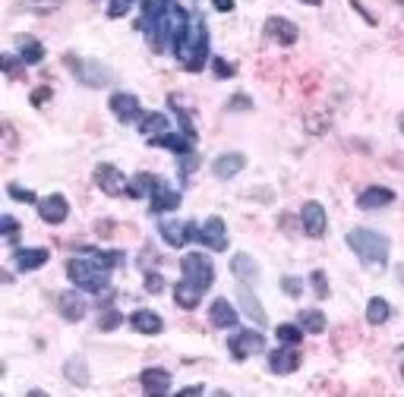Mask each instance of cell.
Here are the masks:
<instances>
[{
	"instance_id": "cell-1",
	"label": "cell",
	"mask_w": 404,
	"mask_h": 397,
	"mask_svg": "<svg viewBox=\"0 0 404 397\" xmlns=\"http://www.w3.org/2000/svg\"><path fill=\"white\" fill-rule=\"evenodd\" d=\"M174 57L187 73H200L209 60V28L200 13H193L187 35L180 38V44H174Z\"/></svg>"
},
{
	"instance_id": "cell-2",
	"label": "cell",
	"mask_w": 404,
	"mask_h": 397,
	"mask_svg": "<svg viewBox=\"0 0 404 397\" xmlns=\"http://www.w3.org/2000/svg\"><path fill=\"white\" fill-rule=\"evenodd\" d=\"M67 277L79 287V290H86V293H105L108 284H111V268L101 265L95 255L79 249L76 259L67 262Z\"/></svg>"
},
{
	"instance_id": "cell-3",
	"label": "cell",
	"mask_w": 404,
	"mask_h": 397,
	"mask_svg": "<svg viewBox=\"0 0 404 397\" xmlns=\"http://www.w3.org/2000/svg\"><path fill=\"white\" fill-rule=\"evenodd\" d=\"M348 246L357 253V259L363 265H370V268H385L388 262V237H382V233L370 231V227H354V231L348 233Z\"/></svg>"
},
{
	"instance_id": "cell-4",
	"label": "cell",
	"mask_w": 404,
	"mask_h": 397,
	"mask_svg": "<svg viewBox=\"0 0 404 397\" xmlns=\"http://www.w3.org/2000/svg\"><path fill=\"white\" fill-rule=\"evenodd\" d=\"M67 66L73 70V76L89 88H105L111 83V70L98 60H79L76 54H67Z\"/></svg>"
},
{
	"instance_id": "cell-5",
	"label": "cell",
	"mask_w": 404,
	"mask_h": 397,
	"mask_svg": "<svg viewBox=\"0 0 404 397\" xmlns=\"http://www.w3.org/2000/svg\"><path fill=\"white\" fill-rule=\"evenodd\" d=\"M266 350V337L259 334V331L253 328H244V331H234L231 341H227V353H231L237 363H244V359L256 356V353Z\"/></svg>"
},
{
	"instance_id": "cell-6",
	"label": "cell",
	"mask_w": 404,
	"mask_h": 397,
	"mask_svg": "<svg viewBox=\"0 0 404 397\" xmlns=\"http://www.w3.org/2000/svg\"><path fill=\"white\" fill-rule=\"evenodd\" d=\"M180 268H183V277L200 284L202 290H209V287L215 284V265H212V259H205L202 253H187L180 262Z\"/></svg>"
},
{
	"instance_id": "cell-7",
	"label": "cell",
	"mask_w": 404,
	"mask_h": 397,
	"mask_svg": "<svg viewBox=\"0 0 404 397\" xmlns=\"http://www.w3.org/2000/svg\"><path fill=\"white\" fill-rule=\"evenodd\" d=\"M158 233H161V240H165L167 246L180 249V246H187L190 240L200 237V227H196L193 221H161Z\"/></svg>"
},
{
	"instance_id": "cell-8",
	"label": "cell",
	"mask_w": 404,
	"mask_h": 397,
	"mask_svg": "<svg viewBox=\"0 0 404 397\" xmlns=\"http://www.w3.org/2000/svg\"><path fill=\"white\" fill-rule=\"evenodd\" d=\"M95 186L105 196H127L130 180L123 176V171H117L114 164H98L95 167Z\"/></svg>"
},
{
	"instance_id": "cell-9",
	"label": "cell",
	"mask_w": 404,
	"mask_h": 397,
	"mask_svg": "<svg viewBox=\"0 0 404 397\" xmlns=\"http://www.w3.org/2000/svg\"><path fill=\"white\" fill-rule=\"evenodd\" d=\"M262 32H266L269 41L281 44V48H291V44H297V38H300V28L284 16H269L266 26H262Z\"/></svg>"
},
{
	"instance_id": "cell-10",
	"label": "cell",
	"mask_w": 404,
	"mask_h": 397,
	"mask_svg": "<svg viewBox=\"0 0 404 397\" xmlns=\"http://www.w3.org/2000/svg\"><path fill=\"white\" fill-rule=\"evenodd\" d=\"M196 240H200L202 246H209L212 253H224V249H227V227H224V221L218 215L205 218V224L200 227V237H196Z\"/></svg>"
},
{
	"instance_id": "cell-11",
	"label": "cell",
	"mask_w": 404,
	"mask_h": 397,
	"mask_svg": "<svg viewBox=\"0 0 404 397\" xmlns=\"http://www.w3.org/2000/svg\"><path fill=\"white\" fill-rule=\"evenodd\" d=\"M326 224H328V218L319 202H306L304 208H300V227H304L306 237H313V240L326 237Z\"/></svg>"
},
{
	"instance_id": "cell-12",
	"label": "cell",
	"mask_w": 404,
	"mask_h": 397,
	"mask_svg": "<svg viewBox=\"0 0 404 397\" xmlns=\"http://www.w3.org/2000/svg\"><path fill=\"white\" fill-rule=\"evenodd\" d=\"M300 369V350L297 344H284V347L271 350L269 353V372L275 375H291Z\"/></svg>"
},
{
	"instance_id": "cell-13",
	"label": "cell",
	"mask_w": 404,
	"mask_h": 397,
	"mask_svg": "<svg viewBox=\"0 0 404 397\" xmlns=\"http://www.w3.org/2000/svg\"><path fill=\"white\" fill-rule=\"evenodd\" d=\"M111 114L120 123H139L143 120V107H139V98L130 92H114L111 95Z\"/></svg>"
},
{
	"instance_id": "cell-14",
	"label": "cell",
	"mask_w": 404,
	"mask_h": 397,
	"mask_svg": "<svg viewBox=\"0 0 404 397\" xmlns=\"http://www.w3.org/2000/svg\"><path fill=\"white\" fill-rule=\"evenodd\" d=\"M180 189H174V186H167L165 180H158V186L152 189V196H149V211L152 215H165V211H174V208H180Z\"/></svg>"
},
{
	"instance_id": "cell-15",
	"label": "cell",
	"mask_w": 404,
	"mask_h": 397,
	"mask_svg": "<svg viewBox=\"0 0 404 397\" xmlns=\"http://www.w3.org/2000/svg\"><path fill=\"white\" fill-rule=\"evenodd\" d=\"M70 215V202L61 193H51L45 198H38V218L45 224H63Z\"/></svg>"
},
{
	"instance_id": "cell-16",
	"label": "cell",
	"mask_w": 404,
	"mask_h": 397,
	"mask_svg": "<svg viewBox=\"0 0 404 397\" xmlns=\"http://www.w3.org/2000/svg\"><path fill=\"white\" fill-rule=\"evenodd\" d=\"M57 312L67 322H83L86 312H89V303L79 297V290H63L57 293Z\"/></svg>"
},
{
	"instance_id": "cell-17",
	"label": "cell",
	"mask_w": 404,
	"mask_h": 397,
	"mask_svg": "<svg viewBox=\"0 0 404 397\" xmlns=\"http://www.w3.org/2000/svg\"><path fill=\"white\" fill-rule=\"evenodd\" d=\"M139 381H143V391L152 394V397H161V394L171 391V372H167V369H158V366H149V369H143Z\"/></svg>"
},
{
	"instance_id": "cell-18",
	"label": "cell",
	"mask_w": 404,
	"mask_h": 397,
	"mask_svg": "<svg viewBox=\"0 0 404 397\" xmlns=\"http://www.w3.org/2000/svg\"><path fill=\"white\" fill-rule=\"evenodd\" d=\"M244 167H247V158L240 152H224L212 161V174H215L218 180H231V176H237Z\"/></svg>"
},
{
	"instance_id": "cell-19",
	"label": "cell",
	"mask_w": 404,
	"mask_h": 397,
	"mask_svg": "<svg viewBox=\"0 0 404 397\" xmlns=\"http://www.w3.org/2000/svg\"><path fill=\"white\" fill-rule=\"evenodd\" d=\"M395 202V193L388 186H366L363 193L357 196V208L363 211H376V208H385V205Z\"/></svg>"
},
{
	"instance_id": "cell-20",
	"label": "cell",
	"mask_w": 404,
	"mask_h": 397,
	"mask_svg": "<svg viewBox=\"0 0 404 397\" xmlns=\"http://www.w3.org/2000/svg\"><path fill=\"white\" fill-rule=\"evenodd\" d=\"M130 328L139 331V334H161L165 331V319L158 312H152V309H136L130 315Z\"/></svg>"
},
{
	"instance_id": "cell-21",
	"label": "cell",
	"mask_w": 404,
	"mask_h": 397,
	"mask_svg": "<svg viewBox=\"0 0 404 397\" xmlns=\"http://www.w3.org/2000/svg\"><path fill=\"white\" fill-rule=\"evenodd\" d=\"M231 275L237 277L240 284H256V281H259V265H256L253 255L237 253V255L231 259Z\"/></svg>"
},
{
	"instance_id": "cell-22",
	"label": "cell",
	"mask_w": 404,
	"mask_h": 397,
	"mask_svg": "<svg viewBox=\"0 0 404 397\" xmlns=\"http://www.w3.org/2000/svg\"><path fill=\"white\" fill-rule=\"evenodd\" d=\"M209 322L215 328H234V325H237V309L231 306V300L218 297L215 303L209 306Z\"/></svg>"
},
{
	"instance_id": "cell-23",
	"label": "cell",
	"mask_w": 404,
	"mask_h": 397,
	"mask_svg": "<svg viewBox=\"0 0 404 397\" xmlns=\"http://www.w3.org/2000/svg\"><path fill=\"white\" fill-rule=\"evenodd\" d=\"M48 259H51L48 249H16V253H13V268L35 271V268H41V265H48Z\"/></svg>"
},
{
	"instance_id": "cell-24",
	"label": "cell",
	"mask_w": 404,
	"mask_h": 397,
	"mask_svg": "<svg viewBox=\"0 0 404 397\" xmlns=\"http://www.w3.org/2000/svg\"><path fill=\"white\" fill-rule=\"evenodd\" d=\"M237 300H240V306H244V312L249 315V319H253L256 322V325H266V322H269V315H266V309H262V303H259V300H256L253 297V290H249V284H240L237 287Z\"/></svg>"
},
{
	"instance_id": "cell-25",
	"label": "cell",
	"mask_w": 404,
	"mask_h": 397,
	"mask_svg": "<svg viewBox=\"0 0 404 397\" xmlns=\"http://www.w3.org/2000/svg\"><path fill=\"white\" fill-rule=\"evenodd\" d=\"M149 142L161 145V149H171L174 154H187V152H193L196 139H190L187 132H165V136H155V139H149Z\"/></svg>"
},
{
	"instance_id": "cell-26",
	"label": "cell",
	"mask_w": 404,
	"mask_h": 397,
	"mask_svg": "<svg viewBox=\"0 0 404 397\" xmlns=\"http://www.w3.org/2000/svg\"><path fill=\"white\" fill-rule=\"evenodd\" d=\"M202 293H205L202 287L193 284V281H187V277L174 287V300H177L180 309H196V306H200V300H202Z\"/></svg>"
},
{
	"instance_id": "cell-27",
	"label": "cell",
	"mask_w": 404,
	"mask_h": 397,
	"mask_svg": "<svg viewBox=\"0 0 404 397\" xmlns=\"http://www.w3.org/2000/svg\"><path fill=\"white\" fill-rule=\"evenodd\" d=\"M16 51L26 60V66H35L45 60V48H41L38 38H29V35H16Z\"/></svg>"
},
{
	"instance_id": "cell-28",
	"label": "cell",
	"mask_w": 404,
	"mask_h": 397,
	"mask_svg": "<svg viewBox=\"0 0 404 397\" xmlns=\"http://www.w3.org/2000/svg\"><path fill=\"white\" fill-rule=\"evenodd\" d=\"M139 132H143L145 139L165 136V132H167V117L161 114V110H152V114H143V120H139Z\"/></svg>"
},
{
	"instance_id": "cell-29",
	"label": "cell",
	"mask_w": 404,
	"mask_h": 397,
	"mask_svg": "<svg viewBox=\"0 0 404 397\" xmlns=\"http://www.w3.org/2000/svg\"><path fill=\"white\" fill-rule=\"evenodd\" d=\"M63 375H67L70 385H79V388L89 385V366H86L83 356H70L67 363H63Z\"/></svg>"
},
{
	"instance_id": "cell-30",
	"label": "cell",
	"mask_w": 404,
	"mask_h": 397,
	"mask_svg": "<svg viewBox=\"0 0 404 397\" xmlns=\"http://www.w3.org/2000/svg\"><path fill=\"white\" fill-rule=\"evenodd\" d=\"M158 180H161V176H152V174H136L133 180H130V189H127V196H130V198H143V196H152V189L158 186Z\"/></svg>"
},
{
	"instance_id": "cell-31",
	"label": "cell",
	"mask_w": 404,
	"mask_h": 397,
	"mask_svg": "<svg viewBox=\"0 0 404 397\" xmlns=\"http://www.w3.org/2000/svg\"><path fill=\"white\" fill-rule=\"evenodd\" d=\"M297 322L306 334H322V331H326V315H322L319 309H304V312L297 315Z\"/></svg>"
},
{
	"instance_id": "cell-32",
	"label": "cell",
	"mask_w": 404,
	"mask_h": 397,
	"mask_svg": "<svg viewBox=\"0 0 404 397\" xmlns=\"http://www.w3.org/2000/svg\"><path fill=\"white\" fill-rule=\"evenodd\" d=\"M388 315H392V306L382 297H373L370 303H366V322H370V325H382V322H388Z\"/></svg>"
},
{
	"instance_id": "cell-33",
	"label": "cell",
	"mask_w": 404,
	"mask_h": 397,
	"mask_svg": "<svg viewBox=\"0 0 404 397\" xmlns=\"http://www.w3.org/2000/svg\"><path fill=\"white\" fill-rule=\"evenodd\" d=\"M167 0H143V16H139L136 26H145V22H155L161 13H165Z\"/></svg>"
},
{
	"instance_id": "cell-34",
	"label": "cell",
	"mask_w": 404,
	"mask_h": 397,
	"mask_svg": "<svg viewBox=\"0 0 404 397\" xmlns=\"http://www.w3.org/2000/svg\"><path fill=\"white\" fill-rule=\"evenodd\" d=\"M275 337L281 344H300V341H304V328H300V325H278Z\"/></svg>"
},
{
	"instance_id": "cell-35",
	"label": "cell",
	"mask_w": 404,
	"mask_h": 397,
	"mask_svg": "<svg viewBox=\"0 0 404 397\" xmlns=\"http://www.w3.org/2000/svg\"><path fill=\"white\" fill-rule=\"evenodd\" d=\"M0 66H4V73L10 79H19L23 76V66H26V60L19 54H4V60H0Z\"/></svg>"
},
{
	"instance_id": "cell-36",
	"label": "cell",
	"mask_w": 404,
	"mask_h": 397,
	"mask_svg": "<svg viewBox=\"0 0 404 397\" xmlns=\"http://www.w3.org/2000/svg\"><path fill=\"white\" fill-rule=\"evenodd\" d=\"M310 284H313L316 297H319V300H328V293H332V290H328V277H326V271L316 268L313 275H310Z\"/></svg>"
},
{
	"instance_id": "cell-37",
	"label": "cell",
	"mask_w": 404,
	"mask_h": 397,
	"mask_svg": "<svg viewBox=\"0 0 404 397\" xmlns=\"http://www.w3.org/2000/svg\"><path fill=\"white\" fill-rule=\"evenodd\" d=\"M0 231H4V237L10 240L13 246L19 243V221L13 218V215H4V218H0Z\"/></svg>"
},
{
	"instance_id": "cell-38",
	"label": "cell",
	"mask_w": 404,
	"mask_h": 397,
	"mask_svg": "<svg viewBox=\"0 0 404 397\" xmlns=\"http://www.w3.org/2000/svg\"><path fill=\"white\" fill-rule=\"evenodd\" d=\"M177 158H180V161H177V174H180V180H187V176L196 171V164H200V158H196L193 152H187V154H177Z\"/></svg>"
},
{
	"instance_id": "cell-39",
	"label": "cell",
	"mask_w": 404,
	"mask_h": 397,
	"mask_svg": "<svg viewBox=\"0 0 404 397\" xmlns=\"http://www.w3.org/2000/svg\"><path fill=\"white\" fill-rule=\"evenodd\" d=\"M6 193H10V198H16V202H26V205H38V196H35L32 189H23V186H16V183H10V186H6Z\"/></svg>"
},
{
	"instance_id": "cell-40",
	"label": "cell",
	"mask_w": 404,
	"mask_h": 397,
	"mask_svg": "<svg viewBox=\"0 0 404 397\" xmlns=\"http://www.w3.org/2000/svg\"><path fill=\"white\" fill-rule=\"evenodd\" d=\"M120 322H123V315L117 312V309H108V312H101L98 328L101 331H114V328H120Z\"/></svg>"
},
{
	"instance_id": "cell-41",
	"label": "cell",
	"mask_w": 404,
	"mask_h": 397,
	"mask_svg": "<svg viewBox=\"0 0 404 397\" xmlns=\"http://www.w3.org/2000/svg\"><path fill=\"white\" fill-rule=\"evenodd\" d=\"M212 70H215V76H218V79H231L234 73H237V66L227 63L224 57H212Z\"/></svg>"
},
{
	"instance_id": "cell-42",
	"label": "cell",
	"mask_w": 404,
	"mask_h": 397,
	"mask_svg": "<svg viewBox=\"0 0 404 397\" xmlns=\"http://www.w3.org/2000/svg\"><path fill=\"white\" fill-rule=\"evenodd\" d=\"M130 6H133V0H111V4H108V16H111V19L127 16Z\"/></svg>"
},
{
	"instance_id": "cell-43",
	"label": "cell",
	"mask_w": 404,
	"mask_h": 397,
	"mask_svg": "<svg viewBox=\"0 0 404 397\" xmlns=\"http://www.w3.org/2000/svg\"><path fill=\"white\" fill-rule=\"evenodd\" d=\"M281 290L288 293V297H300V293H304V281H300V277H294V275H288V277H281Z\"/></svg>"
},
{
	"instance_id": "cell-44",
	"label": "cell",
	"mask_w": 404,
	"mask_h": 397,
	"mask_svg": "<svg viewBox=\"0 0 404 397\" xmlns=\"http://www.w3.org/2000/svg\"><path fill=\"white\" fill-rule=\"evenodd\" d=\"M145 290H149V293H161V290H165V277L155 275V271H149V275H145Z\"/></svg>"
},
{
	"instance_id": "cell-45",
	"label": "cell",
	"mask_w": 404,
	"mask_h": 397,
	"mask_svg": "<svg viewBox=\"0 0 404 397\" xmlns=\"http://www.w3.org/2000/svg\"><path fill=\"white\" fill-rule=\"evenodd\" d=\"M249 107H253V101H249L244 92H240V95H234V98L227 101V110H249Z\"/></svg>"
},
{
	"instance_id": "cell-46",
	"label": "cell",
	"mask_w": 404,
	"mask_h": 397,
	"mask_svg": "<svg viewBox=\"0 0 404 397\" xmlns=\"http://www.w3.org/2000/svg\"><path fill=\"white\" fill-rule=\"evenodd\" d=\"M322 129H326V117H313L310 132H313V136H322Z\"/></svg>"
},
{
	"instance_id": "cell-47",
	"label": "cell",
	"mask_w": 404,
	"mask_h": 397,
	"mask_svg": "<svg viewBox=\"0 0 404 397\" xmlns=\"http://www.w3.org/2000/svg\"><path fill=\"white\" fill-rule=\"evenodd\" d=\"M48 98H51V88H38V92L32 95V105H45Z\"/></svg>"
},
{
	"instance_id": "cell-48",
	"label": "cell",
	"mask_w": 404,
	"mask_h": 397,
	"mask_svg": "<svg viewBox=\"0 0 404 397\" xmlns=\"http://www.w3.org/2000/svg\"><path fill=\"white\" fill-rule=\"evenodd\" d=\"M212 6H215L218 13H231L234 10V0H212Z\"/></svg>"
},
{
	"instance_id": "cell-49",
	"label": "cell",
	"mask_w": 404,
	"mask_h": 397,
	"mask_svg": "<svg viewBox=\"0 0 404 397\" xmlns=\"http://www.w3.org/2000/svg\"><path fill=\"white\" fill-rule=\"evenodd\" d=\"M351 6H354L357 13H363V19L370 22V26H373V22H376V16H373V13H366V10H363V4H360V0H351Z\"/></svg>"
},
{
	"instance_id": "cell-50",
	"label": "cell",
	"mask_w": 404,
	"mask_h": 397,
	"mask_svg": "<svg viewBox=\"0 0 404 397\" xmlns=\"http://www.w3.org/2000/svg\"><path fill=\"white\" fill-rule=\"evenodd\" d=\"M200 391H205V388H202V385H190V388H183V391H180V394H200Z\"/></svg>"
},
{
	"instance_id": "cell-51",
	"label": "cell",
	"mask_w": 404,
	"mask_h": 397,
	"mask_svg": "<svg viewBox=\"0 0 404 397\" xmlns=\"http://www.w3.org/2000/svg\"><path fill=\"white\" fill-rule=\"evenodd\" d=\"M398 284L404 287V265H398Z\"/></svg>"
},
{
	"instance_id": "cell-52",
	"label": "cell",
	"mask_w": 404,
	"mask_h": 397,
	"mask_svg": "<svg viewBox=\"0 0 404 397\" xmlns=\"http://www.w3.org/2000/svg\"><path fill=\"white\" fill-rule=\"evenodd\" d=\"M300 4H306V6H319L322 0H300Z\"/></svg>"
},
{
	"instance_id": "cell-53",
	"label": "cell",
	"mask_w": 404,
	"mask_h": 397,
	"mask_svg": "<svg viewBox=\"0 0 404 397\" xmlns=\"http://www.w3.org/2000/svg\"><path fill=\"white\" fill-rule=\"evenodd\" d=\"M401 132H404V120H401Z\"/></svg>"
},
{
	"instance_id": "cell-54",
	"label": "cell",
	"mask_w": 404,
	"mask_h": 397,
	"mask_svg": "<svg viewBox=\"0 0 404 397\" xmlns=\"http://www.w3.org/2000/svg\"><path fill=\"white\" fill-rule=\"evenodd\" d=\"M401 375H404V366H401Z\"/></svg>"
}]
</instances>
